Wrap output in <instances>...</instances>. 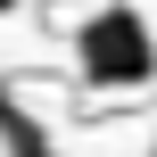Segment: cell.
Listing matches in <instances>:
<instances>
[{
	"label": "cell",
	"instance_id": "cell-2",
	"mask_svg": "<svg viewBox=\"0 0 157 157\" xmlns=\"http://www.w3.org/2000/svg\"><path fill=\"white\" fill-rule=\"evenodd\" d=\"M17 8H25V0H0V17H17Z\"/></svg>",
	"mask_w": 157,
	"mask_h": 157
},
{
	"label": "cell",
	"instance_id": "cell-1",
	"mask_svg": "<svg viewBox=\"0 0 157 157\" xmlns=\"http://www.w3.org/2000/svg\"><path fill=\"white\" fill-rule=\"evenodd\" d=\"M75 58H83V83H99V91H141L157 75V33H149V17H141L132 0H116V8L83 17Z\"/></svg>",
	"mask_w": 157,
	"mask_h": 157
}]
</instances>
